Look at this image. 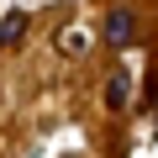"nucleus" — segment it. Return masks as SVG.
<instances>
[{"instance_id":"20e7f679","label":"nucleus","mask_w":158,"mask_h":158,"mask_svg":"<svg viewBox=\"0 0 158 158\" xmlns=\"http://www.w3.org/2000/svg\"><path fill=\"white\" fill-rule=\"evenodd\" d=\"M21 32H27V16L21 11H11L6 21H0V42H21Z\"/></svg>"},{"instance_id":"f257e3e1","label":"nucleus","mask_w":158,"mask_h":158,"mask_svg":"<svg viewBox=\"0 0 158 158\" xmlns=\"http://www.w3.org/2000/svg\"><path fill=\"white\" fill-rule=\"evenodd\" d=\"M106 42H111V48H127V42H137V16H132L127 6H116V11L106 16Z\"/></svg>"},{"instance_id":"7ed1b4c3","label":"nucleus","mask_w":158,"mask_h":158,"mask_svg":"<svg viewBox=\"0 0 158 158\" xmlns=\"http://www.w3.org/2000/svg\"><path fill=\"white\" fill-rule=\"evenodd\" d=\"M106 100H111L116 111L132 100V74H127V69H116V74H111V85H106Z\"/></svg>"},{"instance_id":"f03ea898","label":"nucleus","mask_w":158,"mask_h":158,"mask_svg":"<svg viewBox=\"0 0 158 158\" xmlns=\"http://www.w3.org/2000/svg\"><path fill=\"white\" fill-rule=\"evenodd\" d=\"M85 48H90V32H85V27H63V32H58V53H69V58H79Z\"/></svg>"}]
</instances>
